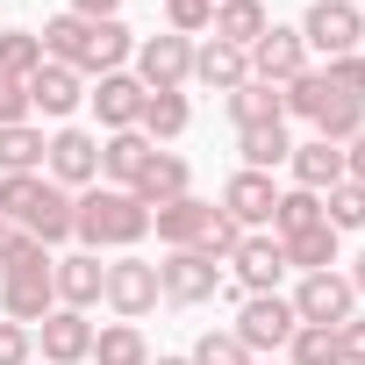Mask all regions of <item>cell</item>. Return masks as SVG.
Wrapping results in <instances>:
<instances>
[{
  "instance_id": "obj_1",
  "label": "cell",
  "mask_w": 365,
  "mask_h": 365,
  "mask_svg": "<svg viewBox=\"0 0 365 365\" xmlns=\"http://www.w3.org/2000/svg\"><path fill=\"white\" fill-rule=\"evenodd\" d=\"M36 36H43V58H51V65H72L79 79H108V72H122V58H136V36L122 29V15H115V22L51 15Z\"/></svg>"
},
{
  "instance_id": "obj_2",
  "label": "cell",
  "mask_w": 365,
  "mask_h": 365,
  "mask_svg": "<svg viewBox=\"0 0 365 365\" xmlns=\"http://www.w3.org/2000/svg\"><path fill=\"white\" fill-rule=\"evenodd\" d=\"M72 237L93 258L101 251H129V244L150 237V208L136 194H122V187H86V194H72Z\"/></svg>"
},
{
  "instance_id": "obj_3",
  "label": "cell",
  "mask_w": 365,
  "mask_h": 365,
  "mask_svg": "<svg viewBox=\"0 0 365 365\" xmlns=\"http://www.w3.org/2000/svg\"><path fill=\"white\" fill-rule=\"evenodd\" d=\"M150 230H158L165 251H201V258H215V265H230V251L244 244V230H237L215 201H194V194L150 208Z\"/></svg>"
},
{
  "instance_id": "obj_4",
  "label": "cell",
  "mask_w": 365,
  "mask_h": 365,
  "mask_svg": "<svg viewBox=\"0 0 365 365\" xmlns=\"http://www.w3.org/2000/svg\"><path fill=\"white\" fill-rule=\"evenodd\" d=\"M0 308H8V322H43L58 308V258L29 237L8 244V258H0Z\"/></svg>"
},
{
  "instance_id": "obj_5",
  "label": "cell",
  "mask_w": 365,
  "mask_h": 365,
  "mask_svg": "<svg viewBox=\"0 0 365 365\" xmlns=\"http://www.w3.org/2000/svg\"><path fill=\"white\" fill-rule=\"evenodd\" d=\"M230 329H237V344H244L251 358H265V351H287V336L301 329V315H294L287 294H244Z\"/></svg>"
},
{
  "instance_id": "obj_6",
  "label": "cell",
  "mask_w": 365,
  "mask_h": 365,
  "mask_svg": "<svg viewBox=\"0 0 365 365\" xmlns=\"http://www.w3.org/2000/svg\"><path fill=\"white\" fill-rule=\"evenodd\" d=\"M187 79H194V36L158 29V36L136 43V86H143V93H179Z\"/></svg>"
},
{
  "instance_id": "obj_7",
  "label": "cell",
  "mask_w": 365,
  "mask_h": 365,
  "mask_svg": "<svg viewBox=\"0 0 365 365\" xmlns=\"http://www.w3.org/2000/svg\"><path fill=\"white\" fill-rule=\"evenodd\" d=\"M43 179H58L65 194L101 187V136H93V129H58L51 150H43Z\"/></svg>"
},
{
  "instance_id": "obj_8",
  "label": "cell",
  "mask_w": 365,
  "mask_h": 365,
  "mask_svg": "<svg viewBox=\"0 0 365 365\" xmlns=\"http://www.w3.org/2000/svg\"><path fill=\"white\" fill-rule=\"evenodd\" d=\"M158 294L179 301V308H201V301H222V265L201 258V251H165L158 265Z\"/></svg>"
},
{
  "instance_id": "obj_9",
  "label": "cell",
  "mask_w": 365,
  "mask_h": 365,
  "mask_svg": "<svg viewBox=\"0 0 365 365\" xmlns=\"http://www.w3.org/2000/svg\"><path fill=\"white\" fill-rule=\"evenodd\" d=\"M365 36V15L351 8V0H308V15H301V43L322 51V58H351Z\"/></svg>"
},
{
  "instance_id": "obj_10",
  "label": "cell",
  "mask_w": 365,
  "mask_h": 365,
  "mask_svg": "<svg viewBox=\"0 0 365 365\" xmlns=\"http://www.w3.org/2000/svg\"><path fill=\"white\" fill-rule=\"evenodd\" d=\"M230 265H237V294H279V279H287V244H279L272 230H244V244L230 251Z\"/></svg>"
},
{
  "instance_id": "obj_11",
  "label": "cell",
  "mask_w": 365,
  "mask_h": 365,
  "mask_svg": "<svg viewBox=\"0 0 365 365\" xmlns=\"http://www.w3.org/2000/svg\"><path fill=\"white\" fill-rule=\"evenodd\" d=\"M101 301H108L122 322H143V315L165 301V294H158V265H150V258H115V265H108Z\"/></svg>"
},
{
  "instance_id": "obj_12",
  "label": "cell",
  "mask_w": 365,
  "mask_h": 365,
  "mask_svg": "<svg viewBox=\"0 0 365 365\" xmlns=\"http://www.w3.org/2000/svg\"><path fill=\"white\" fill-rule=\"evenodd\" d=\"M294 315L315 322V329H336L358 315V287L344 272H301V294H294Z\"/></svg>"
},
{
  "instance_id": "obj_13",
  "label": "cell",
  "mask_w": 365,
  "mask_h": 365,
  "mask_svg": "<svg viewBox=\"0 0 365 365\" xmlns=\"http://www.w3.org/2000/svg\"><path fill=\"white\" fill-rule=\"evenodd\" d=\"M301 72H308V43H301V29H279V22H272V29L251 43V79H258V86H294Z\"/></svg>"
},
{
  "instance_id": "obj_14",
  "label": "cell",
  "mask_w": 365,
  "mask_h": 365,
  "mask_svg": "<svg viewBox=\"0 0 365 365\" xmlns=\"http://www.w3.org/2000/svg\"><path fill=\"white\" fill-rule=\"evenodd\" d=\"M272 208H279V187H272V172H230V187H222V215L237 222V230H265L272 222Z\"/></svg>"
},
{
  "instance_id": "obj_15",
  "label": "cell",
  "mask_w": 365,
  "mask_h": 365,
  "mask_svg": "<svg viewBox=\"0 0 365 365\" xmlns=\"http://www.w3.org/2000/svg\"><path fill=\"white\" fill-rule=\"evenodd\" d=\"M129 194H136L143 208H165V201H187V194H194V165L179 158V150H150Z\"/></svg>"
},
{
  "instance_id": "obj_16",
  "label": "cell",
  "mask_w": 365,
  "mask_h": 365,
  "mask_svg": "<svg viewBox=\"0 0 365 365\" xmlns=\"http://www.w3.org/2000/svg\"><path fill=\"white\" fill-rule=\"evenodd\" d=\"M36 344H43V365H79V358H93V322L79 308H51L36 322Z\"/></svg>"
},
{
  "instance_id": "obj_17",
  "label": "cell",
  "mask_w": 365,
  "mask_h": 365,
  "mask_svg": "<svg viewBox=\"0 0 365 365\" xmlns=\"http://www.w3.org/2000/svg\"><path fill=\"white\" fill-rule=\"evenodd\" d=\"M79 101H86V79H79L72 65H51V58H43V72L29 79V115H51V122H65Z\"/></svg>"
},
{
  "instance_id": "obj_18",
  "label": "cell",
  "mask_w": 365,
  "mask_h": 365,
  "mask_svg": "<svg viewBox=\"0 0 365 365\" xmlns=\"http://www.w3.org/2000/svg\"><path fill=\"white\" fill-rule=\"evenodd\" d=\"M86 101H93V115H101V129H108V136L136 129V115H143V86H136V72H108Z\"/></svg>"
},
{
  "instance_id": "obj_19",
  "label": "cell",
  "mask_w": 365,
  "mask_h": 365,
  "mask_svg": "<svg viewBox=\"0 0 365 365\" xmlns=\"http://www.w3.org/2000/svg\"><path fill=\"white\" fill-rule=\"evenodd\" d=\"M287 172H294V187H308V194H329L336 179H344V143H322V136H308V143H294V150H287Z\"/></svg>"
},
{
  "instance_id": "obj_20",
  "label": "cell",
  "mask_w": 365,
  "mask_h": 365,
  "mask_svg": "<svg viewBox=\"0 0 365 365\" xmlns=\"http://www.w3.org/2000/svg\"><path fill=\"white\" fill-rule=\"evenodd\" d=\"M101 287H108V265L93 258V251H72V258H58V308H93L101 301Z\"/></svg>"
},
{
  "instance_id": "obj_21",
  "label": "cell",
  "mask_w": 365,
  "mask_h": 365,
  "mask_svg": "<svg viewBox=\"0 0 365 365\" xmlns=\"http://www.w3.org/2000/svg\"><path fill=\"white\" fill-rule=\"evenodd\" d=\"M265 29H272L265 0H215V22H208V36H215V43H237V51H251Z\"/></svg>"
},
{
  "instance_id": "obj_22",
  "label": "cell",
  "mask_w": 365,
  "mask_h": 365,
  "mask_svg": "<svg viewBox=\"0 0 365 365\" xmlns=\"http://www.w3.org/2000/svg\"><path fill=\"white\" fill-rule=\"evenodd\" d=\"M150 150H158V143H150L143 129H122V136H101V179H108V187H122V194H129Z\"/></svg>"
},
{
  "instance_id": "obj_23",
  "label": "cell",
  "mask_w": 365,
  "mask_h": 365,
  "mask_svg": "<svg viewBox=\"0 0 365 365\" xmlns=\"http://www.w3.org/2000/svg\"><path fill=\"white\" fill-rule=\"evenodd\" d=\"M194 79H201V86H215V93H237V86L251 79V51H237V43H215V36H208V43L194 51Z\"/></svg>"
},
{
  "instance_id": "obj_24",
  "label": "cell",
  "mask_w": 365,
  "mask_h": 365,
  "mask_svg": "<svg viewBox=\"0 0 365 365\" xmlns=\"http://www.w3.org/2000/svg\"><path fill=\"white\" fill-rule=\"evenodd\" d=\"M187 122H194V108H187V93H143V115H136V129L165 150L172 136H187Z\"/></svg>"
},
{
  "instance_id": "obj_25",
  "label": "cell",
  "mask_w": 365,
  "mask_h": 365,
  "mask_svg": "<svg viewBox=\"0 0 365 365\" xmlns=\"http://www.w3.org/2000/svg\"><path fill=\"white\" fill-rule=\"evenodd\" d=\"M230 101V122L237 129H265V122H287V101H279V86H258V79H244L237 93H222Z\"/></svg>"
},
{
  "instance_id": "obj_26",
  "label": "cell",
  "mask_w": 365,
  "mask_h": 365,
  "mask_svg": "<svg viewBox=\"0 0 365 365\" xmlns=\"http://www.w3.org/2000/svg\"><path fill=\"white\" fill-rule=\"evenodd\" d=\"M279 244H287V272H336V230L329 222H315L301 237H279Z\"/></svg>"
},
{
  "instance_id": "obj_27",
  "label": "cell",
  "mask_w": 365,
  "mask_h": 365,
  "mask_svg": "<svg viewBox=\"0 0 365 365\" xmlns=\"http://www.w3.org/2000/svg\"><path fill=\"white\" fill-rule=\"evenodd\" d=\"M43 150H51V136L36 122H8L0 129V172H43Z\"/></svg>"
},
{
  "instance_id": "obj_28",
  "label": "cell",
  "mask_w": 365,
  "mask_h": 365,
  "mask_svg": "<svg viewBox=\"0 0 365 365\" xmlns=\"http://www.w3.org/2000/svg\"><path fill=\"white\" fill-rule=\"evenodd\" d=\"M93 365H150V344L136 322H108L93 329Z\"/></svg>"
},
{
  "instance_id": "obj_29",
  "label": "cell",
  "mask_w": 365,
  "mask_h": 365,
  "mask_svg": "<svg viewBox=\"0 0 365 365\" xmlns=\"http://www.w3.org/2000/svg\"><path fill=\"white\" fill-rule=\"evenodd\" d=\"M237 150H244L251 172H272V165H287L294 136H287V122H265V129H237Z\"/></svg>"
},
{
  "instance_id": "obj_30",
  "label": "cell",
  "mask_w": 365,
  "mask_h": 365,
  "mask_svg": "<svg viewBox=\"0 0 365 365\" xmlns=\"http://www.w3.org/2000/svg\"><path fill=\"white\" fill-rule=\"evenodd\" d=\"M0 72L29 86V79L43 72V36H36V29H0Z\"/></svg>"
},
{
  "instance_id": "obj_31",
  "label": "cell",
  "mask_w": 365,
  "mask_h": 365,
  "mask_svg": "<svg viewBox=\"0 0 365 365\" xmlns=\"http://www.w3.org/2000/svg\"><path fill=\"white\" fill-rule=\"evenodd\" d=\"M315 222H322V194L287 187V194H279V208H272V237H301V230H315Z\"/></svg>"
},
{
  "instance_id": "obj_32",
  "label": "cell",
  "mask_w": 365,
  "mask_h": 365,
  "mask_svg": "<svg viewBox=\"0 0 365 365\" xmlns=\"http://www.w3.org/2000/svg\"><path fill=\"white\" fill-rule=\"evenodd\" d=\"M322 222L344 237V230H365V187L358 179H336V187L322 194Z\"/></svg>"
},
{
  "instance_id": "obj_33",
  "label": "cell",
  "mask_w": 365,
  "mask_h": 365,
  "mask_svg": "<svg viewBox=\"0 0 365 365\" xmlns=\"http://www.w3.org/2000/svg\"><path fill=\"white\" fill-rule=\"evenodd\" d=\"M287 358H294V365H344L336 329H315V322H301V329L287 336Z\"/></svg>"
},
{
  "instance_id": "obj_34",
  "label": "cell",
  "mask_w": 365,
  "mask_h": 365,
  "mask_svg": "<svg viewBox=\"0 0 365 365\" xmlns=\"http://www.w3.org/2000/svg\"><path fill=\"white\" fill-rule=\"evenodd\" d=\"M187 358H194V365H251V351L237 344V329H201Z\"/></svg>"
},
{
  "instance_id": "obj_35",
  "label": "cell",
  "mask_w": 365,
  "mask_h": 365,
  "mask_svg": "<svg viewBox=\"0 0 365 365\" xmlns=\"http://www.w3.org/2000/svg\"><path fill=\"white\" fill-rule=\"evenodd\" d=\"M165 22H172V36H201L215 22V0H165Z\"/></svg>"
},
{
  "instance_id": "obj_36",
  "label": "cell",
  "mask_w": 365,
  "mask_h": 365,
  "mask_svg": "<svg viewBox=\"0 0 365 365\" xmlns=\"http://www.w3.org/2000/svg\"><path fill=\"white\" fill-rule=\"evenodd\" d=\"M0 365H36V329L29 322H0Z\"/></svg>"
},
{
  "instance_id": "obj_37",
  "label": "cell",
  "mask_w": 365,
  "mask_h": 365,
  "mask_svg": "<svg viewBox=\"0 0 365 365\" xmlns=\"http://www.w3.org/2000/svg\"><path fill=\"white\" fill-rule=\"evenodd\" d=\"M322 79H329L336 93H351V101H365V58H358V51H351V58H329V65H322Z\"/></svg>"
},
{
  "instance_id": "obj_38",
  "label": "cell",
  "mask_w": 365,
  "mask_h": 365,
  "mask_svg": "<svg viewBox=\"0 0 365 365\" xmlns=\"http://www.w3.org/2000/svg\"><path fill=\"white\" fill-rule=\"evenodd\" d=\"M8 122H29V86L0 72V129H8Z\"/></svg>"
},
{
  "instance_id": "obj_39",
  "label": "cell",
  "mask_w": 365,
  "mask_h": 365,
  "mask_svg": "<svg viewBox=\"0 0 365 365\" xmlns=\"http://www.w3.org/2000/svg\"><path fill=\"white\" fill-rule=\"evenodd\" d=\"M336 351H344V365H365V315L336 322Z\"/></svg>"
},
{
  "instance_id": "obj_40",
  "label": "cell",
  "mask_w": 365,
  "mask_h": 365,
  "mask_svg": "<svg viewBox=\"0 0 365 365\" xmlns=\"http://www.w3.org/2000/svg\"><path fill=\"white\" fill-rule=\"evenodd\" d=\"M344 179H358V187H365V129L344 143Z\"/></svg>"
},
{
  "instance_id": "obj_41",
  "label": "cell",
  "mask_w": 365,
  "mask_h": 365,
  "mask_svg": "<svg viewBox=\"0 0 365 365\" xmlns=\"http://www.w3.org/2000/svg\"><path fill=\"white\" fill-rule=\"evenodd\" d=\"M115 8H122V0H72L65 15H86V22H115Z\"/></svg>"
},
{
  "instance_id": "obj_42",
  "label": "cell",
  "mask_w": 365,
  "mask_h": 365,
  "mask_svg": "<svg viewBox=\"0 0 365 365\" xmlns=\"http://www.w3.org/2000/svg\"><path fill=\"white\" fill-rule=\"evenodd\" d=\"M344 279H351V287H358V294H365V251H358V265H351V272H344Z\"/></svg>"
},
{
  "instance_id": "obj_43",
  "label": "cell",
  "mask_w": 365,
  "mask_h": 365,
  "mask_svg": "<svg viewBox=\"0 0 365 365\" xmlns=\"http://www.w3.org/2000/svg\"><path fill=\"white\" fill-rule=\"evenodd\" d=\"M15 237H22V230H15V222H0V258H8V244H15Z\"/></svg>"
},
{
  "instance_id": "obj_44",
  "label": "cell",
  "mask_w": 365,
  "mask_h": 365,
  "mask_svg": "<svg viewBox=\"0 0 365 365\" xmlns=\"http://www.w3.org/2000/svg\"><path fill=\"white\" fill-rule=\"evenodd\" d=\"M150 365H194V358H172V351H158V358H150Z\"/></svg>"
},
{
  "instance_id": "obj_45",
  "label": "cell",
  "mask_w": 365,
  "mask_h": 365,
  "mask_svg": "<svg viewBox=\"0 0 365 365\" xmlns=\"http://www.w3.org/2000/svg\"><path fill=\"white\" fill-rule=\"evenodd\" d=\"M251 365H272V358H251Z\"/></svg>"
},
{
  "instance_id": "obj_46",
  "label": "cell",
  "mask_w": 365,
  "mask_h": 365,
  "mask_svg": "<svg viewBox=\"0 0 365 365\" xmlns=\"http://www.w3.org/2000/svg\"><path fill=\"white\" fill-rule=\"evenodd\" d=\"M358 15H365V8H358Z\"/></svg>"
}]
</instances>
